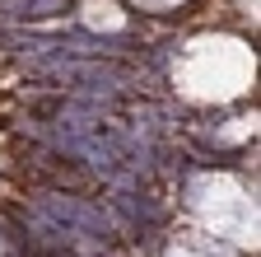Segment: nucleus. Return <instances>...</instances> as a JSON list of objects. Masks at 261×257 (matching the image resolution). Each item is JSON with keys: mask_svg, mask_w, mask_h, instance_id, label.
<instances>
[{"mask_svg": "<svg viewBox=\"0 0 261 257\" xmlns=\"http://www.w3.org/2000/svg\"><path fill=\"white\" fill-rule=\"evenodd\" d=\"M65 10H70V0H0V14H10V19H47Z\"/></svg>", "mask_w": 261, "mask_h": 257, "instance_id": "nucleus-2", "label": "nucleus"}, {"mask_svg": "<svg viewBox=\"0 0 261 257\" xmlns=\"http://www.w3.org/2000/svg\"><path fill=\"white\" fill-rule=\"evenodd\" d=\"M23 173H28L33 182H42V187H56V192H93V187H98V178H93L84 164L61 159V154H51V150H33V159H28Z\"/></svg>", "mask_w": 261, "mask_h": 257, "instance_id": "nucleus-1", "label": "nucleus"}]
</instances>
